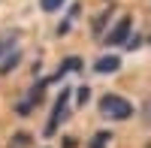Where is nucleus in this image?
I'll return each instance as SVG.
<instances>
[{"label": "nucleus", "mask_w": 151, "mask_h": 148, "mask_svg": "<svg viewBox=\"0 0 151 148\" xmlns=\"http://www.w3.org/2000/svg\"><path fill=\"white\" fill-rule=\"evenodd\" d=\"M109 15H112V6L103 12V15H97V18H94V33H97V36L103 33V24H106V18H109Z\"/></svg>", "instance_id": "obj_7"}, {"label": "nucleus", "mask_w": 151, "mask_h": 148, "mask_svg": "<svg viewBox=\"0 0 151 148\" xmlns=\"http://www.w3.org/2000/svg\"><path fill=\"white\" fill-rule=\"evenodd\" d=\"M18 60H21L18 36H15V33H6V36H0V76L12 73V67H15Z\"/></svg>", "instance_id": "obj_1"}, {"label": "nucleus", "mask_w": 151, "mask_h": 148, "mask_svg": "<svg viewBox=\"0 0 151 148\" xmlns=\"http://www.w3.org/2000/svg\"><path fill=\"white\" fill-rule=\"evenodd\" d=\"M148 148H151V145H148Z\"/></svg>", "instance_id": "obj_10"}, {"label": "nucleus", "mask_w": 151, "mask_h": 148, "mask_svg": "<svg viewBox=\"0 0 151 148\" xmlns=\"http://www.w3.org/2000/svg\"><path fill=\"white\" fill-rule=\"evenodd\" d=\"M109 139H112V133H109V130H100L97 136L91 139V148H106V145H109Z\"/></svg>", "instance_id": "obj_6"}, {"label": "nucleus", "mask_w": 151, "mask_h": 148, "mask_svg": "<svg viewBox=\"0 0 151 148\" xmlns=\"http://www.w3.org/2000/svg\"><path fill=\"white\" fill-rule=\"evenodd\" d=\"M100 112L109 121H124V118L133 115V106L124 100V97H118V94H106L103 100H100Z\"/></svg>", "instance_id": "obj_2"}, {"label": "nucleus", "mask_w": 151, "mask_h": 148, "mask_svg": "<svg viewBox=\"0 0 151 148\" xmlns=\"http://www.w3.org/2000/svg\"><path fill=\"white\" fill-rule=\"evenodd\" d=\"M70 91H60L58 94V100H55V109H52V118H48V124H45V136H55L58 133V127H60V121L67 118V112H70Z\"/></svg>", "instance_id": "obj_3"}, {"label": "nucleus", "mask_w": 151, "mask_h": 148, "mask_svg": "<svg viewBox=\"0 0 151 148\" xmlns=\"http://www.w3.org/2000/svg\"><path fill=\"white\" fill-rule=\"evenodd\" d=\"M40 6H42L45 12H55V9L64 6V0H40Z\"/></svg>", "instance_id": "obj_8"}, {"label": "nucleus", "mask_w": 151, "mask_h": 148, "mask_svg": "<svg viewBox=\"0 0 151 148\" xmlns=\"http://www.w3.org/2000/svg\"><path fill=\"white\" fill-rule=\"evenodd\" d=\"M76 94H79V97H76V103H79V106H85V103H88V97H91V91H88L85 85H82V88L76 91Z\"/></svg>", "instance_id": "obj_9"}, {"label": "nucleus", "mask_w": 151, "mask_h": 148, "mask_svg": "<svg viewBox=\"0 0 151 148\" xmlns=\"http://www.w3.org/2000/svg\"><path fill=\"white\" fill-rule=\"evenodd\" d=\"M118 67H121V57H118V55H103V57L94 64V73H100V76H109V73H115Z\"/></svg>", "instance_id": "obj_5"}, {"label": "nucleus", "mask_w": 151, "mask_h": 148, "mask_svg": "<svg viewBox=\"0 0 151 148\" xmlns=\"http://www.w3.org/2000/svg\"><path fill=\"white\" fill-rule=\"evenodd\" d=\"M130 27H133V21H130V18H121L115 27H112V33L106 36V45H121V42H127Z\"/></svg>", "instance_id": "obj_4"}]
</instances>
